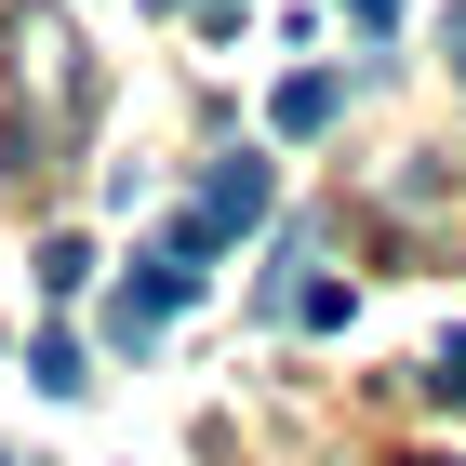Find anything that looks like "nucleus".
<instances>
[{"mask_svg":"<svg viewBox=\"0 0 466 466\" xmlns=\"http://www.w3.org/2000/svg\"><path fill=\"white\" fill-rule=\"evenodd\" d=\"M27 373H40V400H80V387H94V373H80V347H67V333H54V347H27Z\"/></svg>","mask_w":466,"mask_h":466,"instance_id":"obj_4","label":"nucleus"},{"mask_svg":"<svg viewBox=\"0 0 466 466\" xmlns=\"http://www.w3.org/2000/svg\"><path fill=\"white\" fill-rule=\"evenodd\" d=\"M267 200H280V187H267V160H227V174L200 187V214L174 227V253H187V267H200V253H214V240H240V227H267Z\"/></svg>","mask_w":466,"mask_h":466,"instance_id":"obj_1","label":"nucleus"},{"mask_svg":"<svg viewBox=\"0 0 466 466\" xmlns=\"http://www.w3.org/2000/svg\"><path fill=\"white\" fill-rule=\"evenodd\" d=\"M453 67H466V0H453Z\"/></svg>","mask_w":466,"mask_h":466,"instance_id":"obj_7","label":"nucleus"},{"mask_svg":"<svg viewBox=\"0 0 466 466\" xmlns=\"http://www.w3.org/2000/svg\"><path fill=\"white\" fill-rule=\"evenodd\" d=\"M347 14H360V27H400V0H347Z\"/></svg>","mask_w":466,"mask_h":466,"instance_id":"obj_6","label":"nucleus"},{"mask_svg":"<svg viewBox=\"0 0 466 466\" xmlns=\"http://www.w3.org/2000/svg\"><path fill=\"white\" fill-rule=\"evenodd\" d=\"M187 293H200V267H187V253H147L134 280H120V293H107V333H120V347H147V333L174 320Z\"/></svg>","mask_w":466,"mask_h":466,"instance_id":"obj_2","label":"nucleus"},{"mask_svg":"<svg viewBox=\"0 0 466 466\" xmlns=\"http://www.w3.org/2000/svg\"><path fill=\"white\" fill-rule=\"evenodd\" d=\"M427 387H440V400H466V333H440V360H427Z\"/></svg>","mask_w":466,"mask_h":466,"instance_id":"obj_5","label":"nucleus"},{"mask_svg":"<svg viewBox=\"0 0 466 466\" xmlns=\"http://www.w3.org/2000/svg\"><path fill=\"white\" fill-rule=\"evenodd\" d=\"M320 120H333V80H320V67L280 80V134H320Z\"/></svg>","mask_w":466,"mask_h":466,"instance_id":"obj_3","label":"nucleus"}]
</instances>
